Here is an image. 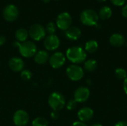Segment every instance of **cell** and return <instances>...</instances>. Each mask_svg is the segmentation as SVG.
I'll return each mask as SVG.
<instances>
[{
	"label": "cell",
	"instance_id": "obj_1",
	"mask_svg": "<svg viewBox=\"0 0 127 126\" xmlns=\"http://www.w3.org/2000/svg\"><path fill=\"white\" fill-rule=\"evenodd\" d=\"M65 57L74 65L84 62L87 58L86 50L79 46H74L69 48L66 50Z\"/></svg>",
	"mask_w": 127,
	"mask_h": 126
},
{
	"label": "cell",
	"instance_id": "obj_2",
	"mask_svg": "<svg viewBox=\"0 0 127 126\" xmlns=\"http://www.w3.org/2000/svg\"><path fill=\"white\" fill-rule=\"evenodd\" d=\"M13 45L18 48L20 54L25 58L32 57L36 53V45L33 42L25 41L23 42H19L16 41L13 43Z\"/></svg>",
	"mask_w": 127,
	"mask_h": 126
},
{
	"label": "cell",
	"instance_id": "obj_3",
	"mask_svg": "<svg viewBox=\"0 0 127 126\" xmlns=\"http://www.w3.org/2000/svg\"><path fill=\"white\" fill-rule=\"evenodd\" d=\"M80 19L83 25L86 26H95L98 22L99 16L95 10L87 9L81 13Z\"/></svg>",
	"mask_w": 127,
	"mask_h": 126
},
{
	"label": "cell",
	"instance_id": "obj_4",
	"mask_svg": "<svg viewBox=\"0 0 127 126\" xmlns=\"http://www.w3.org/2000/svg\"><path fill=\"white\" fill-rule=\"evenodd\" d=\"M48 105L53 111H59L62 110L65 105V97L59 92H53L48 97Z\"/></svg>",
	"mask_w": 127,
	"mask_h": 126
},
{
	"label": "cell",
	"instance_id": "obj_5",
	"mask_svg": "<svg viewBox=\"0 0 127 126\" xmlns=\"http://www.w3.org/2000/svg\"><path fill=\"white\" fill-rule=\"evenodd\" d=\"M66 75L72 81H80L84 76V70L77 65H71L66 68Z\"/></svg>",
	"mask_w": 127,
	"mask_h": 126
},
{
	"label": "cell",
	"instance_id": "obj_6",
	"mask_svg": "<svg viewBox=\"0 0 127 126\" xmlns=\"http://www.w3.org/2000/svg\"><path fill=\"white\" fill-rule=\"evenodd\" d=\"M45 28L40 24H34L31 25L28 30V35L35 41H40L45 38Z\"/></svg>",
	"mask_w": 127,
	"mask_h": 126
},
{
	"label": "cell",
	"instance_id": "obj_7",
	"mask_svg": "<svg viewBox=\"0 0 127 126\" xmlns=\"http://www.w3.org/2000/svg\"><path fill=\"white\" fill-rule=\"evenodd\" d=\"M72 18L71 16L66 12H63L58 15L56 24L58 28L62 30H66L71 26Z\"/></svg>",
	"mask_w": 127,
	"mask_h": 126
},
{
	"label": "cell",
	"instance_id": "obj_8",
	"mask_svg": "<svg viewBox=\"0 0 127 126\" xmlns=\"http://www.w3.org/2000/svg\"><path fill=\"white\" fill-rule=\"evenodd\" d=\"M90 97V90L89 88L81 86L77 88L74 93V100L78 103L86 102Z\"/></svg>",
	"mask_w": 127,
	"mask_h": 126
},
{
	"label": "cell",
	"instance_id": "obj_9",
	"mask_svg": "<svg viewBox=\"0 0 127 126\" xmlns=\"http://www.w3.org/2000/svg\"><path fill=\"white\" fill-rule=\"evenodd\" d=\"M65 59L66 57L62 52H56L51 56L49 59V63L53 68L57 69L64 65Z\"/></svg>",
	"mask_w": 127,
	"mask_h": 126
},
{
	"label": "cell",
	"instance_id": "obj_10",
	"mask_svg": "<svg viewBox=\"0 0 127 126\" xmlns=\"http://www.w3.org/2000/svg\"><path fill=\"white\" fill-rule=\"evenodd\" d=\"M19 16V10L16 6L13 4L7 5L3 10V17L7 22L15 21Z\"/></svg>",
	"mask_w": 127,
	"mask_h": 126
},
{
	"label": "cell",
	"instance_id": "obj_11",
	"mask_svg": "<svg viewBox=\"0 0 127 126\" xmlns=\"http://www.w3.org/2000/svg\"><path fill=\"white\" fill-rule=\"evenodd\" d=\"M13 120L16 126H25L29 121V115L24 110H18L14 113Z\"/></svg>",
	"mask_w": 127,
	"mask_h": 126
},
{
	"label": "cell",
	"instance_id": "obj_12",
	"mask_svg": "<svg viewBox=\"0 0 127 126\" xmlns=\"http://www.w3.org/2000/svg\"><path fill=\"white\" fill-rule=\"evenodd\" d=\"M60 45V39L55 34L48 35L44 40V46L48 50H54L59 48Z\"/></svg>",
	"mask_w": 127,
	"mask_h": 126
},
{
	"label": "cell",
	"instance_id": "obj_13",
	"mask_svg": "<svg viewBox=\"0 0 127 126\" xmlns=\"http://www.w3.org/2000/svg\"><path fill=\"white\" fill-rule=\"evenodd\" d=\"M94 116V111L89 107H84L79 110L77 113V117L80 122L86 123L92 119Z\"/></svg>",
	"mask_w": 127,
	"mask_h": 126
},
{
	"label": "cell",
	"instance_id": "obj_14",
	"mask_svg": "<svg viewBox=\"0 0 127 126\" xmlns=\"http://www.w3.org/2000/svg\"><path fill=\"white\" fill-rule=\"evenodd\" d=\"M9 68L14 72H20L23 70L25 63L23 60L19 57H13L9 60Z\"/></svg>",
	"mask_w": 127,
	"mask_h": 126
},
{
	"label": "cell",
	"instance_id": "obj_15",
	"mask_svg": "<svg viewBox=\"0 0 127 126\" xmlns=\"http://www.w3.org/2000/svg\"><path fill=\"white\" fill-rule=\"evenodd\" d=\"M81 30L79 27L75 26H71L68 29L65 30V35L68 39L76 41L80 39V37L81 36Z\"/></svg>",
	"mask_w": 127,
	"mask_h": 126
},
{
	"label": "cell",
	"instance_id": "obj_16",
	"mask_svg": "<svg viewBox=\"0 0 127 126\" xmlns=\"http://www.w3.org/2000/svg\"><path fill=\"white\" fill-rule=\"evenodd\" d=\"M125 41H126L125 37L122 34L118 33H113L109 38L110 45L116 48H120L123 46L125 43Z\"/></svg>",
	"mask_w": 127,
	"mask_h": 126
},
{
	"label": "cell",
	"instance_id": "obj_17",
	"mask_svg": "<svg viewBox=\"0 0 127 126\" xmlns=\"http://www.w3.org/2000/svg\"><path fill=\"white\" fill-rule=\"evenodd\" d=\"M49 56L47 51L39 50L34 56V62L38 65H43L48 60Z\"/></svg>",
	"mask_w": 127,
	"mask_h": 126
},
{
	"label": "cell",
	"instance_id": "obj_18",
	"mask_svg": "<svg viewBox=\"0 0 127 126\" xmlns=\"http://www.w3.org/2000/svg\"><path fill=\"white\" fill-rule=\"evenodd\" d=\"M83 70L89 73H92L97 68V62L95 59H90L88 60H86L84 62V66Z\"/></svg>",
	"mask_w": 127,
	"mask_h": 126
},
{
	"label": "cell",
	"instance_id": "obj_19",
	"mask_svg": "<svg viewBox=\"0 0 127 126\" xmlns=\"http://www.w3.org/2000/svg\"><path fill=\"white\" fill-rule=\"evenodd\" d=\"M98 49V43L96 40L91 39L86 42L85 45V50L86 52H88L89 53H95Z\"/></svg>",
	"mask_w": 127,
	"mask_h": 126
},
{
	"label": "cell",
	"instance_id": "obj_20",
	"mask_svg": "<svg viewBox=\"0 0 127 126\" xmlns=\"http://www.w3.org/2000/svg\"><path fill=\"white\" fill-rule=\"evenodd\" d=\"M15 36H16L17 42H25L28 37V31L25 30V28H19L16 31Z\"/></svg>",
	"mask_w": 127,
	"mask_h": 126
},
{
	"label": "cell",
	"instance_id": "obj_21",
	"mask_svg": "<svg viewBox=\"0 0 127 126\" xmlns=\"http://www.w3.org/2000/svg\"><path fill=\"white\" fill-rule=\"evenodd\" d=\"M112 9L108 7V6H103L100 8V10H99V17L103 19V20H106L109 19L112 16Z\"/></svg>",
	"mask_w": 127,
	"mask_h": 126
},
{
	"label": "cell",
	"instance_id": "obj_22",
	"mask_svg": "<svg viewBox=\"0 0 127 126\" xmlns=\"http://www.w3.org/2000/svg\"><path fill=\"white\" fill-rule=\"evenodd\" d=\"M115 75L118 79L124 80L127 77V72L123 68H118L115 70Z\"/></svg>",
	"mask_w": 127,
	"mask_h": 126
},
{
	"label": "cell",
	"instance_id": "obj_23",
	"mask_svg": "<svg viewBox=\"0 0 127 126\" xmlns=\"http://www.w3.org/2000/svg\"><path fill=\"white\" fill-rule=\"evenodd\" d=\"M48 123L44 117H36L32 122V126H48Z\"/></svg>",
	"mask_w": 127,
	"mask_h": 126
},
{
	"label": "cell",
	"instance_id": "obj_24",
	"mask_svg": "<svg viewBox=\"0 0 127 126\" xmlns=\"http://www.w3.org/2000/svg\"><path fill=\"white\" fill-rule=\"evenodd\" d=\"M21 78L24 81H28L32 78V74L28 70H22L21 71Z\"/></svg>",
	"mask_w": 127,
	"mask_h": 126
},
{
	"label": "cell",
	"instance_id": "obj_25",
	"mask_svg": "<svg viewBox=\"0 0 127 126\" xmlns=\"http://www.w3.org/2000/svg\"><path fill=\"white\" fill-rule=\"evenodd\" d=\"M45 31L48 32L49 33V35L50 34H54L55 31H56V26H55L54 23L52 22L48 23L46 25V27H45Z\"/></svg>",
	"mask_w": 127,
	"mask_h": 126
},
{
	"label": "cell",
	"instance_id": "obj_26",
	"mask_svg": "<svg viewBox=\"0 0 127 126\" xmlns=\"http://www.w3.org/2000/svg\"><path fill=\"white\" fill-rule=\"evenodd\" d=\"M77 106V102L74 100H71L66 103V108L68 111H73L76 109Z\"/></svg>",
	"mask_w": 127,
	"mask_h": 126
},
{
	"label": "cell",
	"instance_id": "obj_27",
	"mask_svg": "<svg viewBox=\"0 0 127 126\" xmlns=\"http://www.w3.org/2000/svg\"><path fill=\"white\" fill-rule=\"evenodd\" d=\"M110 1L114 5H116V6H118V7L123 6L127 1V0H110Z\"/></svg>",
	"mask_w": 127,
	"mask_h": 126
},
{
	"label": "cell",
	"instance_id": "obj_28",
	"mask_svg": "<svg viewBox=\"0 0 127 126\" xmlns=\"http://www.w3.org/2000/svg\"><path fill=\"white\" fill-rule=\"evenodd\" d=\"M59 117H60L59 112L57 111H53L51 112V117L53 120H57V119L59 118Z\"/></svg>",
	"mask_w": 127,
	"mask_h": 126
},
{
	"label": "cell",
	"instance_id": "obj_29",
	"mask_svg": "<svg viewBox=\"0 0 127 126\" xmlns=\"http://www.w3.org/2000/svg\"><path fill=\"white\" fill-rule=\"evenodd\" d=\"M88 126L85 123H83V122H80V121H77V122H74L72 126Z\"/></svg>",
	"mask_w": 127,
	"mask_h": 126
},
{
	"label": "cell",
	"instance_id": "obj_30",
	"mask_svg": "<svg viewBox=\"0 0 127 126\" xmlns=\"http://www.w3.org/2000/svg\"><path fill=\"white\" fill-rule=\"evenodd\" d=\"M121 13H122L123 16L127 19V4L124 6V7L122 8V12Z\"/></svg>",
	"mask_w": 127,
	"mask_h": 126
},
{
	"label": "cell",
	"instance_id": "obj_31",
	"mask_svg": "<svg viewBox=\"0 0 127 126\" xmlns=\"http://www.w3.org/2000/svg\"><path fill=\"white\" fill-rule=\"evenodd\" d=\"M123 88H124V91L125 94L127 95V77L124 80V82H123Z\"/></svg>",
	"mask_w": 127,
	"mask_h": 126
},
{
	"label": "cell",
	"instance_id": "obj_32",
	"mask_svg": "<svg viewBox=\"0 0 127 126\" xmlns=\"http://www.w3.org/2000/svg\"><path fill=\"white\" fill-rule=\"evenodd\" d=\"M6 42V38L2 36V35H0V46L3 45Z\"/></svg>",
	"mask_w": 127,
	"mask_h": 126
},
{
	"label": "cell",
	"instance_id": "obj_33",
	"mask_svg": "<svg viewBox=\"0 0 127 126\" xmlns=\"http://www.w3.org/2000/svg\"><path fill=\"white\" fill-rule=\"evenodd\" d=\"M115 126H127V123L125 121H119L115 125Z\"/></svg>",
	"mask_w": 127,
	"mask_h": 126
},
{
	"label": "cell",
	"instance_id": "obj_34",
	"mask_svg": "<svg viewBox=\"0 0 127 126\" xmlns=\"http://www.w3.org/2000/svg\"><path fill=\"white\" fill-rule=\"evenodd\" d=\"M92 126H103L100 123H95V124H93Z\"/></svg>",
	"mask_w": 127,
	"mask_h": 126
},
{
	"label": "cell",
	"instance_id": "obj_35",
	"mask_svg": "<svg viewBox=\"0 0 127 126\" xmlns=\"http://www.w3.org/2000/svg\"><path fill=\"white\" fill-rule=\"evenodd\" d=\"M42 1H43L44 3H48V2L50 1V0H42Z\"/></svg>",
	"mask_w": 127,
	"mask_h": 126
},
{
	"label": "cell",
	"instance_id": "obj_36",
	"mask_svg": "<svg viewBox=\"0 0 127 126\" xmlns=\"http://www.w3.org/2000/svg\"><path fill=\"white\" fill-rule=\"evenodd\" d=\"M97 1H98L100 2H103V1H106V0H97Z\"/></svg>",
	"mask_w": 127,
	"mask_h": 126
}]
</instances>
